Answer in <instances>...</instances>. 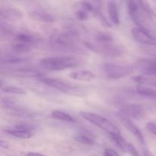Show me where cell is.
Wrapping results in <instances>:
<instances>
[{"label":"cell","mask_w":156,"mask_h":156,"mask_svg":"<svg viewBox=\"0 0 156 156\" xmlns=\"http://www.w3.org/2000/svg\"><path fill=\"white\" fill-rule=\"evenodd\" d=\"M119 115L123 116L127 118H134L140 120L145 115L144 109L138 105H126L122 107L118 113Z\"/></svg>","instance_id":"cell-7"},{"label":"cell","mask_w":156,"mask_h":156,"mask_svg":"<svg viewBox=\"0 0 156 156\" xmlns=\"http://www.w3.org/2000/svg\"><path fill=\"white\" fill-rule=\"evenodd\" d=\"M76 18L79 20H80V21H85L88 18V12L84 10V9H82V10H78L76 12Z\"/></svg>","instance_id":"cell-28"},{"label":"cell","mask_w":156,"mask_h":156,"mask_svg":"<svg viewBox=\"0 0 156 156\" xmlns=\"http://www.w3.org/2000/svg\"><path fill=\"white\" fill-rule=\"evenodd\" d=\"M126 6H127L129 16L132 18L133 21L139 27H143L142 25L141 18H140V11L141 10V9H140V4H139V1H127Z\"/></svg>","instance_id":"cell-11"},{"label":"cell","mask_w":156,"mask_h":156,"mask_svg":"<svg viewBox=\"0 0 156 156\" xmlns=\"http://www.w3.org/2000/svg\"><path fill=\"white\" fill-rule=\"evenodd\" d=\"M12 76L17 78H35L40 79L44 77V73L38 69L30 68H20L13 70L11 73Z\"/></svg>","instance_id":"cell-10"},{"label":"cell","mask_w":156,"mask_h":156,"mask_svg":"<svg viewBox=\"0 0 156 156\" xmlns=\"http://www.w3.org/2000/svg\"><path fill=\"white\" fill-rule=\"evenodd\" d=\"M94 38L95 42L99 44H111L114 41L112 35L105 32H98Z\"/></svg>","instance_id":"cell-23"},{"label":"cell","mask_w":156,"mask_h":156,"mask_svg":"<svg viewBox=\"0 0 156 156\" xmlns=\"http://www.w3.org/2000/svg\"><path fill=\"white\" fill-rule=\"evenodd\" d=\"M0 146H1L2 148L6 149V148H8V143H6V142L3 141V140H1V142H0Z\"/></svg>","instance_id":"cell-33"},{"label":"cell","mask_w":156,"mask_h":156,"mask_svg":"<svg viewBox=\"0 0 156 156\" xmlns=\"http://www.w3.org/2000/svg\"><path fill=\"white\" fill-rule=\"evenodd\" d=\"M111 138L112 139L113 141L115 143V144L118 146V148L122 152H128V146H129V144L126 143L125 139L123 136H121V135L113 136H111Z\"/></svg>","instance_id":"cell-24"},{"label":"cell","mask_w":156,"mask_h":156,"mask_svg":"<svg viewBox=\"0 0 156 156\" xmlns=\"http://www.w3.org/2000/svg\"><path fill=\"white\" fill-rule=\"evenodd\" d=\"M118 117L121 124L123 125L127 130H129L133 135L135 136L137 138V140H138L142 144H144L145 140L143 133H142V132L140 131V129H139L132 121H131L130 119L127 118V117H123V116L121 115H119Z\"/></svg>","instance_id":"cell-9"},{"label":"cell","mask_w":156,"mask_h":156,"mask_svg":"<svg viewBox=\"0 0 156 156\" xmlns=\"http://www.w3.org/2000/svg\"><path fill=\"white\" fill-rule=\"evenodd\" d=\"M147 126L148 130L150 133H152V134L156 136V124L155 123H152V122H149L146 125Z\"/></svg>","instance_id":"cell-30"},{"label":"cell","mask_w":156,"mask_h":156,"mask_svg":"<svg viewBox=\"0 0 156 156\" xmlns=\"http://www.w3.org/2000/svg\"><path fill=\"white\" fill-rule=\"evenodd\" d=\"M103 71L109 79H119L126 77L133 72V67L118 64L106 63L103 66Z\"/></svg>","instance_id":"cell-5"},{"label":"cell","mask_w":156,"mask_h":156,"mask_svg":"<svg viewBox=\"0 0 156 156\" xmlns=\"http://www.w3.org/2000/svg\"><path fill=\"white\" fill-rule=\"evenodd\" d=\"M5 132L7 133L8 134L16 138L22 139V140H27L32 136V133L30 131L23 130V129H5Z\"/></svg>","instance_id":"cell-19"},{"label":"cell","mask_w":156,"mask_h":156,"mask_svg":"<svg viewBox=\"0 0 156 156\" xmlns=\"http://www.w3.org/2000/svg\"><path fill=\"white\" fill-rule=\"evenodd\" d=\"M26 156H46L43 154L38 153V152H30L26 155Z\"/></svg>","instance_id":"cell-32"},{"label":"cell","mask_w":156,"mask_h":156,"mask_svg":"<svg viewBox=\"0 0 156 156\" xmlns=\"http://www.w3.org/2000/svg\"><path fill=\"white\" fill-rule=\"evenodd\" d=\"M70 77L76 81L80 82H91L94 80L95 78V75L91 71L88 70H79V71L73 72L70 73Z\"/></svg>","instance_id":"cell-15"},{"label":"cell","mask_w":156,"mask_h":156,"mask_svg":"<svg viewBox=\"0 0 156 156\" xmlns=\"http://www.w3.org/2000/svg\"><path fill=\"white\" fill-rule=\"evenodd\" d=\"M137 67L144 74L156 76V60L154 59H141L137 62Z\"/></svg>","instance_id":"cell-13"},{"label":"cell","mask_w":156,"mask_h":156,"mask_svg":"<svg viewBox=\"0 0 156 156\" xmlns=\"http://www.w3.org/2000/svg\"><path fill=\"white\" fill-rule=\"evenodd\" d=\"M144 156H153V155L149 151L146 150L144 152Z\"/></svg>","instance_id":"cell-34"},{"label":"cell","mask_w":156,"mask_h":156,"mask_svg":"<svg viewBox=\"0 0 156 156\" xmlns=\"http://www.w3.org/2000/svg\"><path fill=\"white\" fill-rule=\"evenodd\" d=\"M136 91L140 95L144 96V97L149 98L156 101V90L154 89V88H150L149 86L138 85L136 88Z\"/></svg>","instance_id":"cell-18"},{"label":"cell","mask_w":156,"mask_h":156,"mask_svg":"<svg viewBox=\"0 0 156 156\" xmlns=\"http://www.w3.org/2000/svg\"><path fill=\"white\" fill-rule=\"evenodd\" d=\"M28 58L23 57L21 56H17V55H6L5 56H2L1 63L5 64H14V63H21V62H27Z\"/></svg>","instance_id":"cell-20"},{"label":"cell","mask_w":156,"mask_h":156,"mask_svg":"<svg viewBox=\"0 0 156 156\" xmlns=\"http://www.w3.org/2000/svg\"><path fill=\"white\" fill-rule=\"evenodd\" d=\"M108 15L111 22L115 25L120 24V13H119V7L117 2L114 1H109L107 5Z\"/></svg>","instance_id":"cell-14"},{"label":"cell","mask_w":156,"mask_h":156,"mask_svg":"<svg viewBox=\"0 0 156 156\" xmlns=\"http://www.w3.org/2000/svg\"><path fill=\"white\" fill-rule=\"evenodd\" d=\"M94 15H95V16L97 17L98 18V20L100 21V22L101 23L102 25L105 26V27H111L110 22L108 21V20L106 19V18H105V15L102 14V12H101L100 9H98L97 10H96L95 12H94Z\"/></svg>","instance_id":"cell-26"},{"label":"cell","mask_w":156,"mask_h":156,"mask_svg":"<svg viewBox=\"0 0 156 156\" xmlns=\"http://www.w3.org/2000/svg\"><path fill=\"white\" fill-rule=\"evenodd\" d=\"M134 82L138 83L140 85H152L156 88V80L152 78L147 77L143 75H138V76H135L133 77Z\"/></svg>","instance_id":"cell-21"},{"label":"cell","mask_w":156,"mask_h":156,"mask_svg":"<svg viewBox=\"0 0 156 156\" xmlns=\"http://www.w3.org/2000/svg\"><path fill=\"white\" fill-rule=\"evenodd\" d=\"M35 127H36V126H35L34 124H31V123H18V124L15 125V129H23V130H27V131H30V132H31L33 129H34Z\"/></svg>","instance_id":"cell-27"},{"label":"cell","mask_w":156,"mask_h":156,"mask_svg":"<svg viewBox=\"0 0 156 156\" xmlns=\"http://www.w3.org/2000/svg\"><path fill=\"white\" fill-rule=\"evenodd\" d=\"M85 45L92 51L104 56H110V57H117L120 56L124 53V49L123 47L119 45H115L113 43L111 44H99L94 42H85Z\"/></svg>","instance_id":"cell-4"},{"label":"cell","mask_w":156,"mask_h":156,"mask_svg":"<svg viewBox=\"0 0 156 156\" xmlns=\"http://www.w3.org/2000/svg\"><path fill=\"white\" fill-rule=\"evenodd\" d=\"M38 81L43 83L44 85H47L49 87L57 89L59 91H62L65 93H69L73 91V88L70 85H69L66 82H63L62 80H59L58 79H53V78H46L41 77L38 79Z\"/></svg>","instance_id":"cell-8"},{"label":"cell","mask_w":156,"mask_h":156,"mask_svg":"<svg viewBox=\"0 0 156 156\" xmlns=\"http://www.w3.org/2000/svg\"><path fill=\"white\" fill-rule=\"evenodd\" d=\"M50 41L55 48L69 51L76 48L79 37L76 31L70 30L55 34L51 37Z\"/></svg>","instance_id":"cell-2"},{"label":"cell","mask_w":156,"mask_h":156,"mask_svg":"<svg viewBox=\"0 0 156 156\" xmlns=\"http://www.w3.org/2000/svg\"><path fill=\"white\" fill-rule=\"evenodd\" d=\"M128 152L130 154L131 156H140L136 148L134 146H133L132 144H129V146H128Z\"/></svg>","instance_id":"cell-29"},{"label":"cell","mask_w":156,"mask_h":156,"mask_svg":"<svg viewBox=\"0 0 156 156\" xmlns=\"http://www.w3.org/2000/svg\"><path fill=\"white\" fill-rule=\"evenodd\" d=\"M1 90L5 93L14 94H26L27 91L22 88L16 86H12V85H5V86L1 87Z\"/></svg>","instance_id":"cell-25"},{"label":"cell","mask_w":156,"mask_h":156,"mask_svg":"<svg viewBox=\"0 0 156 156\" xmlns=\"http://www.w3.org/2000/svg\"><path fill=\"white\" fill-rule=\"evenodd\" d=\"M51 117L53 118L56 119V120H60V121L69 122V123L74 122V118L70 114H67V113L64 112V111H59V110L52 111Z\"/></svg>","instance_id":"cell-22"},{"label":"cell","mask_w":156,"mask_h":156,"mask_svg":"<svg viewBox=\"0 0 156 156\" xmlns=\"http://www.w3.org/2000/svg\"><path fill=\"white\" fill-rule=\"evenodd\" d=\"M80 116L85 120L99 127L101 130L105 131L109 135L110 137L113 136L120 135V129L114 123L102 116L88 111H82L80 112Z\"/></svg>","instance_id":"cell-3"},{"label":"cell","mask_w":156,"mask_h":156,"mask_svg":"<svg viewBox=\"0 0 156 156\" xmlns=\"http://www.w3.org/2000/svg\"><path fill=\"white\" fill-rule=\"evenodd\" d=\"M30 15L33 19L37 20L38 21H41V22L53 23L55 21V18L53 15L49 13H47L45 12L35 11V12H30Z\"/></svg>","instance_id":"cell-17"},{"label":"cell","mask_w":156,"mask_h":156,"mask_svg":"<svg viewBox=\"0 0 156 156\" xmlns=\"http://www.w3.org/2000/svg\"><path fill=\"white\" fill-rule=\"evenodd\" d=\"M131 34L134 39L140 44L149 46H156V37L151 34L144 27H133L131 29Z\"/></svg>","instance_id":"cell-6"},{"label":"cell","mask_w":156,"mask_h":156,"mask_svg":"<svg viewBox=\"0 0 156 156\" xmlns=\"http://www.w3.org/2000/svg\"><path fill=\"white\" fill-rule=\"evenodd\" d=\"M0 17L2 19L9 21H17L23 18V13L21 10L15 8L1 9Z\"/></svg>","instance_id":"cell-12"},{"label":"cell","mask_w":156,"mask_h":156,"mask_svg":"<svg viewBox=\"0 0 156 156\" xmlns=\"http://www.w3.org/2000/svg\"><path fill=\"white\" fill-rule=\"evenodd\" d=\"M75 140L78 143H80L83 145H87V146H92L95 143L94 136L91 133L85 130L78 133L75 136Z\"/></svg>","instance_id":"cell-16"},{"label":"cell","mask_w":156,"mask_h":156,"mask_svg":"<svg viewBox=\"0 0 156 156\" xmlns=\"http://www.w3.org/2000/svg\"><path fill=\"white\" fill-rule=\"evenodd\" d=\"M105 156H120V155L114 149L108 148L105 150Z\"/></svg>","instance_id":"cell-31"},{"label":"cell","mask_w":156,"mask_h":156,"mask_svg":"<svg viewBox=\"0 0 156 156\" xmlns=\"http://www.w3.org/2000/svg\"><path fill=\"white\" fill-rule=\"evenodd\" d=\"M79 62V59L73 56H50L41 59L40 66L47 71L56 72L74 68Z\"/></svg>","instance_id":"cell-1"}]
</instances>
